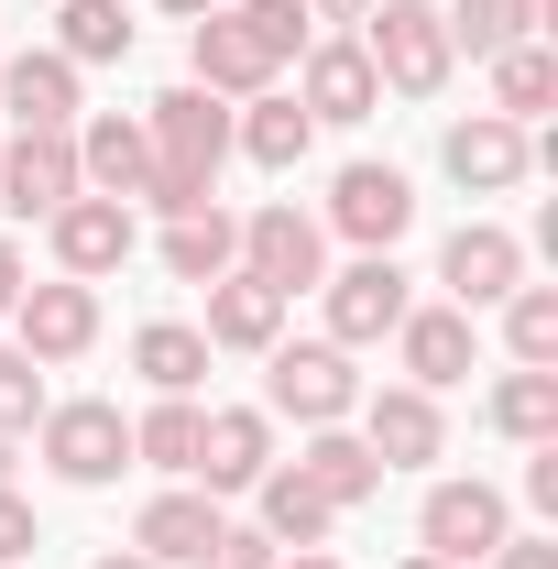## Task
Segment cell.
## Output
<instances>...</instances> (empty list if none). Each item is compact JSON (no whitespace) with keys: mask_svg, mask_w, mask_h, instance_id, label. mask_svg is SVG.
I'll return each instance as SVG.
<instances>
[{"mask_svg":"<svg viewBox=\"0 0 558 569\" xmlns=\"http://www.w3.org/2000/svg\"><path fill=\"white\" fill-rule=\"evenodd\" d=\"M263 395H275V417H296V427H340L350 406H361V372H350L340 340H275Z\"/></svg>","mask_w":558,"mask_h":569,"instance_id":"5b68a950","label":"cell"},{"mask_svg":"<svg viewBox=\"0 0 558 569\" xmlns=\"http://www.w3.org/2000/svg\"><path fill=\"white\" fill-rule=\"evenodd\" d=\"M307 121H372L383 88H372V56L361 44H307V88H296Z\"/></svg>","mask_w":558,"mask_h":569,"instance_id":"ffe728a7","label":"cell"},{"mask_svg":"<svg viewBox=\"0 0 558 569\" xmlns=\"http://www.w3.org/2000/svg\"><path fill=\"white\" fill-rule=\"evenodd\" d=\"M275 67H285V56L252 33V11H241V0H219L209 22H198V88H209V99H263Z\"/></svg>","mask_w":558,"mask_h":569,"instance_id":"30bf717a","label":"cell"},{"mask_svg":"<svg viewBox=\"0 0 558 569\" xmlns=\"http://www.w3.org/2000/svg\"><path fill=\"white\" fill-rule=\"evenodd\" d=\"M526 503L558 515V438H537V460H526Z\"/></svg>","mask_w":558,"mask_h":569,"instance_id":"74e56055","label":"cell"},{"mask_svg":"<svg viewBox=\"0 0 558 569\" xmlns=\"http://www.w3.org/2000/svg\"><path fill=\"white\" fill-rule=\"evenodd\" d=\"M406 219H417L406 164H340V176H329V230H340V241L395 252V241H406Z\"/></svg>","mask_w":558,"mask_h":569,"instance_id":"8992f818","label":"cell"},{"mask_svg":"<svg viewBox=\"0 0 558 569\" xmlns=\"http://www.w3.org/2000/svg\"><path fill=\"white\" fill-rule=\"evenodd\" d=\"M318 296H329V340H340V351L395 340V329H406V307H417V284H406L395 252H361V263H340V274H318Z\"/></svg>","mask_w":558,"mask_h":569,"instance_id":"277c9868","label":"cell"},{"mask_svg":"<svg viewBox=\"0 0 558 569\" xmlns=\"http://www.w3.org/2000/svg\"><path fill=\"white\" fill-rule=\"evenodd\" d=\"M209 537H219V493H153L132 515V548L153 569H176V559L198 569V559H209Z\"/></svg>","mask_w":558,"mask_h":569,"instance_id":"44dd1931","label":"cell"},{"mask_svg":"<svg viewBox=\"0 0 558 569\" xmlns=\"http://www.w3.org/2000/svg\"><path fill=\"white\" fill-rule=\"evenodd\" d=\"M44 460H56V482L77 493H99V482H121L132 471V417L110 406V395H77V406H44Z\"/></svg>","mask_w":558,"mask_h":569,"instance_id":"3957f363","label":"cell"},{"mask_svg":"<svg viewBox=\"0 0 558 569\" xmlns=\"http://www.w3.org/2000/svg\"><path fill=\"white\" fill-rule=\"evenodd\" d=\"M241 274H263L275 296H307V284L329 274V230L307 209H252L241 219Z\"/></svg>","mask_w":558,"mask_h":569,"instance_id":"52a82bcc","label":"cell"},{"mask_svg":"<svg viewBox=\"0 0 558 569\" xmlns=\"http://www.w3.org/2000/svg\"><path fill=\"white\" fill-rule=\"evenodd\" d=\"M395 351H406V383H417V395H438V383H460V372H471L482 329H471V307H406Z\"/></svg>","mask_w":558,"mask_h":569,"instance_id":"e0dca14e","label":"cell"},{"mask_svg":"<svg viewBox=\"0 0 558 569\" xmlns=\"http://www.w3.org/2000/svg\"><path fill=\"white\" fill-rule=\"evenodd\" d=\"M417 537H427V559L471 569V559H492V548L515 537V515H504V493H492V482H438V493H427V515H417Z\"/></svg>","mask_w":558,"mask_h":569,"instance_id":"ba28073f","label":"cell"},{"mask_svg":"<svg viewBox=\"0 0 558 569\" xmlns=\"http://www.w3.org/2000/svg\"><path fill=\"white\" fill-rule=\"evenodd\" d=\"M198 569H275V537H263V526H219Z\"/></svg>","mask_w":558,"mask_h":569,"instance_id":"d590c367","label":"cell"},{"mask_svg":"<svg viewBox=\"0 0 558 569\" xmlns=\"http://www.w3.org/2000/svg\"><path fill=\"white\" fill-rule=\"evenodd\" d=\"M22 284H33V263H22V241H0V318L22 307Z\"/></svg>","mask_w":558,"mask_h":569,"instance_id":"ab89813d","label":"cell"},{"mask_svg":"<svg viewBox=\"0 0 558 569\" xmlns=\"http://www.w3.org/2000/svg\"><path fill=\"white\" fill-rule=\"evenodd\" d=\"M372 0H307V22H361Z\"/></svg>","mask_w":558,"mask_h":569,"instance_id":"60d3db41","label":"cell"},{"mask_svg":"<svg viewBox=\"0 0 558 569\" xmlns=\"http://www.w3.org/2000/svg\"><path fill=\"white\" fill-rule=\"evenodd\" d=\"M285 307H296V296H275L263 274L230 263V274L209 284V329H198V340H209V351H275V340H285Z\"/></svg>","mask_w":558,"mask_h":569,"instance_id":"ac0fdd59","label":"cell"},{"mask_svg":"<svg viewBox=\"0 0 558 569\" xmlns=\"http://www.w3.org/2000/svg\"><path fill=\"white\" fill-rule=\"evenodd\" d=\"M0 99H11L22 132H67L77 121V67L56 44H44V56H0Z\"/></svg>","mask_w":558,"mask_h":569,"instance_id":"7402d4cb","label":"cell"},{"mask_svg":"<svg viewBox=\"0 0 558 569\" xmlns=\"http://www.w3.org/2000/svg\"><path fill=\"white\" fill-rule=\"evenodd\" d=\"M33 417H44V361L22 351V340H0V438L33 427Z\"/></svg>","mask_w":558,"mask_h":569,"instance_id":"836d02e7","label":"cell"},{"mask_svg":"<svg viewBox=\"0 0 558 569\" xmlns=\"http://www.w3.org/2000/svg\"><path fill=\"white\" fill-rule=\"evenodd\" d=\"M56 56H67V67L132 56V11H121V0H67V11H56Z\"/></svg>","mask_w":558,"mask_h":569,"instance_id":"83f0119b","label":"cell"},{"mask_svg":"<svg viewBox=\"0 0 558 569\" xmlns=\"http://www.w3.org/2000/svg\"><path fill=\"white\" fill-rule=\"evenodd\" d=\"M406 569H449V559H406Z\"/></svg>","mask_w":558,"mask_h":569,"instance_id":"bcb514c9","label":"cell"},{"mask_svg":"<svg viewBox=\"0 0 558 569\" xmlns=\"http://www.w3.org/2000/svg\"><path fill=\"white\" fill-rule=\"evenodd\" d=\"M132 372L153 395H198V383H209V340H198L187 318H153V329H132Z\"/></svg>","mask_w":558,"mask_h":569,"instance_id":"4316f807","label":"cell"},{"mask_svg":"<svg viewBox=\"0 0 558 569\" xmlns=\"http://www.w3.org/2000/svg\"><path fill=\"white\" fill-rule=\"evenodd\" d=\"M44 230H56V263H67L77 284H99V274H121V263H132V209H121V198H88V187H77L67 209L44 219Z\"/></svg>","mask_w":558,"mask_h":569,"instance_id":"4fadbf2b","label":"cell"},{"mask_svg":"<svg viewBox=\"0 0 558 569\" xmlns=\"http://www.w3.org/2000/svg\"><path fill=\"white\" fill-rule=\"evenodd\" d=\"M372 33H361V56H372V88H406V99H438L449 88V22H438V0H383V11H361Z\"/></svg>","mask_w":558,"mask_h":569,"instance_id":"7a4b0ae2","label":"cell"},{"mask_svg":"<svg viewBox=\"0 0 558 569\" xmlns=\"http://www.w3.org/2000/svg\"><path fill=\"white\" fill-rule=\"evenodd\" d=\"M438 284H449V307H504V296L526 284V241L492 230V219H460L449 252H438Z\"/></svg>","mask_w":558,"mask_h":569,"instance_id":"8fae6325","label":"cell"},{"mask_svg":"<svg viewBox=\"0 0 558 569\" xmlns=\"http://www.w3.org/2000/svg\"><path fill=\"white\" fill-rule=\"evenodd\" d=\"M11 559H33V503L0 482V569H11Z\"/></svg>","mask_w":558,"mask_h":569,"instance_id":"8d00e7d4","label":"cell"},{"mask_svg":"<svg viewBox=\"0 0 558 569\" xmlns=\"http://www.w3.org/2000/svg\"><path fill=\"white\" fill-rule=\"evenodd\" d=\"M77 198V132H11L0 142V209L56 219Z\"/></svg>","mask_w":558,"mask_h":569,"instance_id":"7c38bea8","label":"cell"},{"mask_svg":"<svg viewBox=\"0 0 558 569\" xmlns=\"http://www.w3.org/2000/svg\"><path fill=\"white\" fill-rule=\"evenodd\" d=\"M548 99H558V56H548V44H537V33L492 56V110H504V121H537Z\"/></svg>","mask_w":558,"mask_h":569,"instance_id":"f546056e","label":"cell"},{"mask_svg":"<svg viewBox=\"0 0 558 569\" xmlns=\"http://www.w3.org/2000/svg\"><path fill=\"white\" fill-rule=\"evenodd\" d=\"M252 493H263V537H275V548H329V526H340V503L318 493V482H296V471H263V482H252Z\"/></svg>","mask_w":558,"mask_h":569,"instance_id":"484cf974","label":"cell"},{"mask_svg":"<svg viewBox=\"0 0 558 569\" xmlns=\"http://www.w3.org/2000/svg\"><path fill=\"white\" fill-rule=\"evenodd\" d=\"M504 351L526 372H558V284H515L504 296Z\"/></svg>","mask_w":558,"mask_h":569,"instance_id":"d6a6232c","label":"cell"},{"mask_svg":"<svg viewBox=\"0 0 558 569\" xmlns=\"http://www.w3.org/2000/svg\"><path fill=\"white\" fill-rule=\"evenodd\" d=\"M492 569H558V537H504Z\"/></svg>","mask_w":558,"mask_h":569,"instance_id":"f35d334b","label":"cell"},{"mask_svg":"<svg viewBox=\"0 0 558 569\" xmlns=\"http://www.w3.org/2000/svg\"><path fill=\"white\" fill-rule=\"evenodd\" d=\"M350 417H361V449H372L383 471H417V460H438V449H449L438 395H417V383H395V395H361Z\"/></svg>","mask_w":558,"mask_h":569,"instance_id":"5bb4252c","label":"cell"},{"mask_svg":"<svg viewBox=\"0 0 558 569\" xmlns=\"http://www.w3.org/2000/svg\"><path fill=\"white\" fill-rule=\"evenodd\" d=\"M537 11H548V0H449V11H438V22H449V44H471V56H504V44H526V33H537Z\"/></svg>","mask_w":558,"mask_h":569,"instance_id":"f1b7e54d","label":"cell"},{"mask_svg":"<svg viewBox=\"0 0 558 569\" xmlns=\"http://www.w3.org/2000/svg\"><path fill=\"white\" fill-rule=\"evenodd\" d=\"M275 471V417L263 406H209V427H198V482L209 493H252Z\"/></svg>","mask_w":558,"mask_h":569,"instance_id":"2e32d148","label":"cell"},{"mask_svg":"<svg viewBox=\"0 0 558 569\" xmlns=\"http://www.w3.org/2000/svg\"><path fill=\"white\" fill-rule=\"evenodd\" d=\"M88 569H153V559H142V548H110V559H88Z\"/></svg>","mask_w":558,"mask_h":569,"instance_id":"7bdbcfd3","label":"cell"},{"mask_svg":"<svg viewBox=\"0 0 558 569\" xmlns=\"http://www.w3.org/2000/svg\"><path fill=\"white\" fill-rule=\"evenodd\" d=\"M142 176H153V142H142V121H121V110H99L88 132H77V187L88 198H121L132 209Z\"/></svg>","mask_w":558,"mask_h":569,"instance_id":"d6986e66","label":"cell"},{"mask_svg":"<svg viewBox=\"0 0 558 569\" xmlns=\"http://www.w3.org/2000/svg\"><path fill=\"white\" fill-rule=\"evenodd\" d=\"M230 263H241V219H230V209L165 219V274H176V284H219Z\"/></svg>","mask_w":558,"mask_h":569,"instance_id":"d4e9b609","label":"cell"},{"mask_svg":"<svg viewBox=\"0 0 558 569\" xmlns=\"http://www.w3.org/2000/svg\"><path fill=\"white\" fill-rule=\"evenodd\" d=\"M438 164H449V176H460L471 198H504V187H526L537 142H526V121H504V110H471V121H449Z\"/></svg>","mask_w":558,"mask_h":569,"instance_id":"9c48e42d","label":"cell"},{"mask_svg":"<svg viewBox=\"0 0 558 569\" xmlns=\"http://www.w3.org/2000/svg\"><path fill=\"white\" fill-rule=\"evenodd\" d=\"M482 417L504 427V438H526V449H537V438H558V372H526V361H515V372L492 383Z\"/></svg>","mask_w":558,"mask_h":569,"instance_id":"4dcf8cb0","label":"cell"},{"mask_svg":"<svg viewBox=\"0 0 558 569\" xmlns=\"http://www.w3.org/2000/svg\"><path fill=\"white\" fill-rule=\"evenodd\" d=\"M275 569H340V559H329V548H296V559H275Z\"/></svg>","mask_w":558,"mask_h":569,"instance_id":"b9f144b4","label":"cell"},{"mask_svg":"<svg viewBox=\"0 0 558 569\" xmlns=\"http://www.w3.org/2000/svg\"><path fill=\"white\" fill-rule=\"evenodd\" d=\"M307 142H318V121H307L296 99H275V88H263V99L230 121V153H252L263 176H296V164H307Z\"/></svg>","mask_w":558,"mask_h":569,"instance_id":"cb8c5ba5","label":"cell"},{"mask_svg":"<svg viewBox=\"0 0 558 569\" xmlns=\"http://www.w3.org/2000/svg\"><path fill=\"white\" fill-rule=\"evenodd\" d=\"M11 329H22V351H33V361H77L88 340H99V284H77V274H56V284H22Z\"/></svg>","mask_w":558,"mask_h":569,"instance_id":"9a60e30c","label":"cell"},{"mask_svg":"<svg viewBox=\"0 0 558 569\" xmlns=\"http://www.w3.org/2000/svg\"><path fill=\"white\" fill-rule=\"evenodd\" d=\"M241 11H252V33L275 56H307V0H241Z\"/></svg>","mask_w":558,"mask_h":569,"instance_id":"e575fe53","label":"cell"},{"mask_svg":"<svg viewBox=\"0 0 558 569\" xmlns=\"http://www.w3.org/2000/svg\"><path fill=\"white\" fill-rule=\"evenodd\" d=\"M296 482H318V493L350 515V503H372V493H383V460H372L350 427H307V449H296Z\"/></svg>","mask_w":558,"mask_h":569,"instance_id":"603a6c76","label":"cell"},{"mask_svg":"<svg viewBox=\"0 0 558 569\" xmlns=\"http://www.w3.org/2000/svg\"><path fill=\"white\" fill-rule=\"evenodd\" d=\"M142 142H153V176H142V198H153L165 219H198V209H219V164H230V110H219L198 77H187V88H165V99L142 110Z\"/></svg>","mask_w":558,"mask_h":569,"instance_id":"6da1fadb","label":"cell"},{"mask_svg":"<svg viewBox=\"0 0 558 569\" xmlns=\"http://www.w3.org/2000/svg\"><path fill=\"white\" fill-rule=\"evenodd\" d=\"M198 395H165L153 417H132V460H153V471H198Z\"/></svg>","mask_w":558,"mask_h":569,"instance_id":"1f68e13d","label":"cell"},{"mask_svg":"<svg viewBox=\"0 0 558 569\" xmlns=\"http://www.w3.org/2000/svg\"><path fill=\"white\" fill-rule=\"evenodd\" d=\"M153 11H187V22H209V11H219V0H153Z\"/></svg>","mask_w":558,"mask_h":569,"instance_id":"ee69618b","label":"cell"},{"mask_svg":"<svg viewBox=\"0 0 558 569\" xmlns=\"http://www.w3.org/2000/svg\"><path fill=\"white\" fill-rule=\"evenodd\" d=\"M0 482H11V438H0Z\"/></svg>","mask_w":558,"mask_h":569,"instance_id":"f6af8a7d","label":"cell"}]
</instances>
